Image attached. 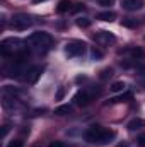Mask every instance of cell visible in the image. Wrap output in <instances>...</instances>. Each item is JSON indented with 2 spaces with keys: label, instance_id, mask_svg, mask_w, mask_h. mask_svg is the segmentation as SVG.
Here are the masks:
<instances>
[{
  "label": "cell",
  "instance_id": "1",
  "mask_svg": "<svg viewBox=\"0 0 145 147\" xmlns=\"http://www.w3.org/2000/svg\"><path fill=\"white\" fill-rule=\"evenodd\" d=\"M114 137H116V132L114 130H108V128L99 127V125L91 127L85 132V140L91 142V144H96V146H106Z\"/></svg>",
  "mask_w": 145,
  "mask_h": 147
},
{
  "label": "cell",
  "instance_id": "2",
  "mask_svg": "<svg viewBox=\"0 0 145 147\" xmlns=\"http://www.w3.org/2000/svg\"><path fill=\"white\" fill-rule=\"evenodd\" d=\"M28 43L31 45V46H34L38 50H48L51 45H53V38L50 36L48 33H33L29 39H28Z\"/></svg>",
  "mask_w": 145,
  "mask_h": 147
},
{
  "label": "cell",
  "instance_id": "3",
  "mask_svg": "<svg viewBox=\"0 0 145 147\" xmlns=\"http://www.w3.org/2000/svg\"><path fill=\"white\" fill-rule=\"evenodd\" d=\"M21 45H22V41L17 39V38H7V39H3L2 45H0L2 55H3V57H10V55H14V53L17 55V51L21 50Z\"/></svg>",
  "mask_w": 145,
  "mask_h": 147
},
{
  "label": "cell",
  "instance_id": "4",
  "mask_svg": "<svg viewBox=\"0 0 145 147\" xmlns=\"http://www.w3.org/2000/svg\"><path fill=\"white\" fill-rule=\"evenodd\" d=\"M85 51H87V45H85L84 41H79V39L67 43V46H65V53H67L68 57H80V55H84Z\"/></svg>",
  "mask_w": 145,
  "mask_h": 147
},
{
  "label": "cell",
  "instance_id": "5",
  "mask_svg": "<svg viewBox=\"0 0 145 147\" xmlns=\"http://www.w3.org/2000/svg\"><path fill=\"white\" fill-rule=\"evenodd\" d=\"M10 22H12V28L17 29V31H24L33 24V21H31V17L28 14H15Z\"/></svg>",
  "mask_w": 145,
  "mask_h": 147
},
{
  "label": "cell",
  "instance_id": "6",
  "mask_svg": "<svg viewBox=\"0 0 145 147\" xmlns=\"http://www.w3.org/2000/svg\"><path fill=\"white\" fill-rule=\"evenodd\" d=\"M97 92H99V91H96V89H91V91H89V89L79 91V92L75 94V99H73V101H75L79 106H87V105L94 99V96H96Z\"/></svg>",
  "mask_w": 145,
  "mask_h": 147
},
{
  "label": "cell",
  "instance_id": "7",
  "mask_svg": "<svg viewBox=\"0 0 145 147\" xmlns=\"http://www.w3.org/2000/svg\"><path fill=\"white\" fill-rule=\"evenodd\" d=\"M94 38H96V41H97L99 45H109V43H114V41H116L114 34H111L108 31H99Z\"/></svg>",
  "mask_w": 145,
  "mask_h": 147
},
{
  "label": "cell",
  "instance_id": "8",
  "mask_svg": "<svg viewBox=\"0 0 145 147\" xmlns=\"http://www.w3.org/2000/svg\"><path fill=\"white\" fill-rule=\"evenodd\" d=\"M39 75H41V67H31L26 72V75H24V80L28 84H34L38 79H39Z\"/></svg>",
  "mask_w": 145,
  "mask_h": 147
},
{
  "label": "cell",
  "instance_id": "9",
  "mask_svg": "<svg viewBox=\"0 0 145 147\" xmlns=\"http://www.w3.org/2000/svg\"><path fill=\"white\" fill-rule=\"evenodd\" d=\"M121 5H123V9L133 12V10H140L144 7V0H123Z\"/></svg>",
  "mask_w": 145,
  "mask_h": 147
},
{
  "label": "cell",
  "instance_id": "10",
  "mask_svg": "<svg viewBox=\"0 0 145 147\" xmlns=\"http://www.w3.org/2000/svg\"><path fill=\"white\" fill-rule=\"evenodd\" d=\"M144 127H145V120H142V118H135V120H132L128 123V130L130 132H135V130L144 128Z\"/></svg>",
  "mask_w": 145,
  "mask_h": 147
},
{
  "label": "cell",
  "instance_id": "11",
  "mask_svg": "<svg viewBox=\"0 0 145 147\" xmlns=\"http://www.w3.org/2000/svg\"><path fill=\"white\" fill-rule=\"evenodd\" d=\"M97 19H99V21H104V22H113V21L116 19V14H114L113 10L101 12V14H97Z\"/></svg>",
  "mask_w": 145,
  "mask_h": 147
},
{
  "label": "cell",
  "instance_id": "12",
  "mask_svg": "<svg viewBox=\"0 0 145 147\" xmlns=\"http://www.w3.org/2000/svg\"><path fill=\"white\" fill-rule=\"evenodd\" d=\"M70 5H72V3H70V0H62V2L58 3V9H56V10H58V12H67V10H72V9H70Z\"/></svg>",
  "mask_w": 145,
  "mask_h": 147
},
{
  "label": "cell",
  "instance_id": "13",
  "mask_svg": "<svg viewBox=\"0 0 145 147\" xmlns=\"http://www.w3.org/2000/svg\"><path fill=\"white\" fill-rule=\"evenodd\" d=\"M70 111H72L70 106H60V108L55 110V115H58V116H65V115H68Z\"/></svg>",
  "mask_w": 145,
  "mask_h": 147
},
{
  "label": "cell",
  "instance_id": "14",
  "mask_svg": "<svg viewBox=\"0 0 145 147\" xmlns=\"http://www.w3.org/2000/svg\"><path fill=\"white\" fill-rule=\"evenodd\" d=\"M125 87H126V86H125V82H114V84H113L109 89H111L113 92H121Z\"/></svg>",
  "mask_w": 145,
  "mask_h": 147
},
{
  "label": "cell",
  "instance_id": "15",
  "mask_svg": "<svg viewBox=\"0 0 145 147\" xmlns=\"http://www.w3.org/2000/svg\"><path fill=\"white\" fill-rule=\"evenodd\" d=\"M77 26H79V28H89V26H91V21L85 19V17H79V19H77Z\"/></svg>",
  "mask_w": 145,
  "mask_h": 147
},
{
  "label": "cell",
  "instance_id": "16",
  "mask_svg": "<svg viewBox=\"0 0 145 147\" xmlns=\"http://www.w3.org/2000/svg\"><path fill=\"white\" fill-rule=\"evenodd\" d=\"M121 26H126V28H135V26H137V21H133V19H123V21H121Z\"/></svg>",
  "mask_w": 145,
  "mask_h": 147
},
{
  "label": "cell",
  "instance_id": "17",
  "mask_svg": "<svg viewBox=\"0 0 145 147\" xmlns=\"http://www.w3.org/2000/svg\"><path fill=\"white\" fill-rule=\"evenodd\" d=\"M63 96H65V87H58V91H56V101H62L63 99Z\"/></svg>",
  "mask_w": 145,
  "mask_h": 147
},
{
  "label": "cell",
  "instance_id": "18",
  "mask_svg": "<svg viewBox=\"0 0 145 147\" xmlns=\"http://www.w3.org/2000/svg\"><path fill=\"white\" fill-rule=\"evenodd\" d=\"M137 146L138 147H145V134H140L137 137Z\"/></svg>",
  "mask_w": 145,
  "mask_h": 147
},
{
  "label": "cell",
  "instance_id": "19",
  "mask_svg": "<svg viewBox=\"0 0 145 147\" xmlns=\"http://www.w3.org/2000/svg\"><path fill=\"white\" fill-rule=\"evenodd\" d=\"M132 98V94L130 92H126L125 96H121V98H114V99H111V103H119V101H123V99H130Z\"/></svg>",
  "mask_w": 145,
  "mask_h": 147
},
{
  "label": "cell",
  "instance_id": "20",
  "mask_svg": "<svg viewBox=\"0 0 145 147\" xmlns=\"http://www.w3.org/2000/svg\"><path fill=\"white\" fill-rule=\"evenodd\" d=\"M113 3H114V0H99V5H103V7H109Z\"/></svg>",
  "mask_w": 145,
  "mask_h": 147
},
{
  "label": "cell",
  "instance_id": "21",
  "mask_svg": "<svg viewBox=\"0 0 145 147\" xmlns=\"http://www.w3.org/2000/svg\"><path fill=\"white\" fill-rule=\"evenodd\" d=\"M111 75H113V70H111V69H106V70H103V74H101L103 79H108V77H111Z\"/></svg>",
  "mask_w": 145,
  "mask_h": 147
},
{
  "label": "cell",
  "instance_id": "22",
  "mask_svg": "<svg viewBox=\"0 0 145 147\" xmlns=\"http://www.w3.org/2000/svg\"><path fill=\"white\" fill-rule=\"evenodd\" d=\"M9 147H22V140H12Z\"/></svg>",
  "mask_w": 145,
  "mask_h": 147
},
{
  "label": "cell",
  "instance_id": "23",
  "mask_svg": "<svg viewBox=\"0 0 145 147\" xmlns=\"http://www.w3.org/2000/svg\"><path fill=\"white\" fill-rule=\"evenodd\" d=\"M92 57H94V58H101V57H103V53H101L99 50H96V48H92Z\"/></svg>",
  "mask_w": 145,
  "mask_h": 147
},
{
  "label": "cell",
  "instance_id": "24",
  "mask_svg": "<svg viewBox=\"0 0 145 147\" xmlns=\"http://www.w3.org/2000/svg\"><path fill=\"white\" fill-rule=\"evenodd\" d=\"M7 132H9V125H3V127H2V139H5Z\"/></svg>",
  "mask_w": 145,
  "mask_h": 147
},
{
  "label": "cell",
  "instance_id": "25",
  "mask_svg": "<svg viewBox=\"0 0 145 147\" xmlns=\"http://www.w3.org/2000/svg\"><path fill=\"white\" fill-rule=\"evenodd\" d=\"M48 147H65V144L63 142H51Z\"/></svg>",
  "mask_w": 145,
  "mask_h": 147
},
{
  "label": "cell",
  "instance_id": "26",
  "mask_svg": "<svg viewBox=\"0 0 145 147\" xmlns=\"http://www.w3.org/2000/svg\"><path fill=\"white\" fill-rule=\"evenodd\" d=\"M79 10H84V5H82V3H79L77 7H73L72 9V12H79Z\"/></svg>",
  "mask_w": 145,
  "mask_h": 147
},
{
  "label": "cell",
  "instance_id": "27",
  "mask_svg": "<svg viewBox=\"0 0 145 147\" xmlns=\"http://www.w3.org/2000/svg\"><path fill=\"white\" fill-rule=\"evenodd\" d=\"M118 147H128V144H126V142H123V144H119Z\"/></svg>",
  "mask_w": 145,
  "mask_h": 147
},
{
  "label": "cell",
  "instance_id": "28",
  "mask_svg": "<svg viewBox=\"0 0 145 147\" xmlns=\"http://www.w3.org/2000/svg\"><path fill=\"white\" fill-rule=\"evenodd\" d=\"M34 2H36V3H39V2H44V0H34Z\"/></svg>",
  "mask_w": 145,
  "mask_h": 147
}]
</instances>
